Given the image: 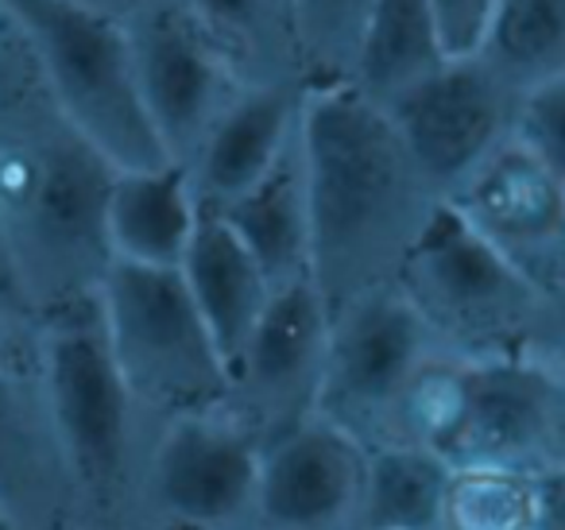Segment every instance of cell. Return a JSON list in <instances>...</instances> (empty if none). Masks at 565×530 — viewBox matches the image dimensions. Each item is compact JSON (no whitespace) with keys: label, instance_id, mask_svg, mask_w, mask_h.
<instances>
[{"label":"cell","instance_id":"cell-1","mask_svg":"<svg viewBox=\"0 0 565 530\" xmlns=\"http://www.w3.org/2000/svg\"><path fill=\"white\" fill-rule=\"evenodd\" d=\"M117 167L66 120L20 28L0 35V236L35 318L97 295L113 267Z\"/></svg>","mask_w":565,"mask_h":530},{"label":"cell","instance_id":"cell-2","mask_svg":"<svg viewBox=\"0 0 565 530\" xmlns=\"http://www.w3.org/2000/svg\"><path fill=\"white\" fill-rule=\"evenodd\" d=\"M299 136L310 194V279L333 314L369 290L392 287L441 198L392 117L353 86L307 89Z\"/></svg>","mask_w":565,"mask_h":530},{"label":"cell","instance_id":"cell-3","mask_svg":"<svg viewBox=\"0 0 565 530\" xmlns=\"http://www.w3.org/2000/svg\"><path fill=\"white\" fill-rule=\"evenodd\" d=\"M40 364L78 530H132L136 488L159 422L136 403L113 360L97 295L43 314Z\"/></svg>","mask_w":565,"mask_h":530},{"label":"cell","instance_id":"cell-4","mask_svg":"<svg viewBox=\"0 0 565 530\" xmlns=\"http://www.w3.org/2000/svg\"><path fill=\"white\" fill-rule=\"evenodd\" d=\"M0 4L24 35L66 120L117 171L171 163L143 109L125 20L78 9L71 0H0Z\"/></svg>","mask_w":565,"mask_h":530},{"label":"cell","instance_id":"cell-5","mask_svg":"<svg viewBox=\"0 0 565 530\" xmlns=\"http://www.w3.org/2000/svg\"><path fill=\"white\" fill-rule=\"evenodd\" d=\"M395 287L415 306L438 349L477 364L523 357L542 310V290L446 202L403 259Z\"/></svg>","mask_w":565,"mask_h":530},{"label":"cell","instance_id":"cell-6","mask_svg":"<svg viewBox=\"0 0 565 530\" xmlns=\"http://www.w3.org/2000/svg\"><path fill=\"white\" fill-rule=\"evenodd\" d=\"M105 337L136 403L156 422L225 406L228 368L179 267L120 264L97 287Z\"/></svg>","mask_w":565,"mask_h":530},{"label":"cell","instance_id":"cell-7","mask_svg":"<svg viewBox=\"0 0 565 530\" xmlns=\"http://www.w3.org/2000/svg\"><path fill=\"white\" fill-rule=\"evenodd\" d=\"M264 445L225 411L156 426L136 488L132 530H248Z\"/></svg>","mask_w":565,"mask_h":530},{"label":"cell","instance_id":"cell-8","mask_svg":"<svg viewBox=\"0 0 565 530\" xmlns=\"http://www.w3.org/2000/svg\"><path fill=\"white\" fill-rule=\"evenodd\" d=\"M523 97L488 59L469 51L449 55L384 113L430 190L449 202L515 136Z\"/></svg>","mask_w":565,"mask_h":530},{"label":"cell","instance_id":"cell-9","mask_svg":"<svg viewBox=\"0 0 565 530\" xmlns=\"http://www.w3.org/2000/svg\"><path fill=\"white\" fill-rule=\"evenodd\" d=\"M438 341L399 287H380L330 314L318 418L353 434L364 449L387 442L403 388Z\"/></svg>","mask_w":565,"mask_h":530},{"label":"cell","instance_id":"cell-10","mask_svg":"<svg viewBox=\"0 0 565 530\" xmlns=\"http://www.w3.org/2000/svg\"><path fill=\"white\" fill-rule=\"evenodd\" d=\"M330 349V306L315 279L279 287L259 326L228 364L225 411L256 437L271 445L318 414Z\"/></svg>","mask_w":565,"mask_h":530},{"label":"cell","instance_id":"cell-11","mask_svg":"<svg viewBox=\"0 0 565 530\" xmlns=\"http://www.w3.org/2000/svg\"><path fill=\"white\" fill-rule=\"evenodd\" d=\"M125 32L159 148L171 163H186L241 82L186 0H140V9L125 20Z\"/></svg>","mask_w":565,"mask_h":530},{"label":"cell","instance_id":"cell-12","mask_svg":"<svg viewBox=\"0 0 565 530\" xmlns=\"http://www.w3.org/2000/svg\"><path fill=\"white\" fill-rule=\"evenodd\" d=\"M0 499L24 530H78L51 430L40 321L0 314Z\"/></svg>","mask_w":565,"mask_h":530},{"label":"cell","instance_id":"cell-13","mask_svg":"<svg viewBox=\"0 0 565 530\" xmlns=\"http://www.w3.org/2000/svg\"><path fill=\"white\" fill-rule=\"evenodd\" d=\"M446 205L542 295L565 279V182L519 132Z\"/></svg>","mask_w":565,"mask_h":530},{"label":"cell","instance_id":"cell-14","mask_svg":"<svg viewBox=\"0 0 565 530\" xmlns=\"http://www.w3.org/2000/svg\"><path fill=\"white\" fill-rule=\"evenodd\" d=\"M369 449L326 418L264 445L248 530H356Z\"/></svg>","mask_w":565,"mask_h":530},{"label":"cell","instance_id":"cell-15","mask_svg":"<svg viewBox=\"0 0 565 530\" xmlns=\"http://www.w3.org/2000/svg\"><path fill=\"white\" fill-rule=\"evenodd\" d=\"M449 465H500L526 476L565 468V375L534 357L477 364L469 426Z\"/></svg>","mask_w":565,"mask_h":530},{"label":"cell","instance_id":"cell-16","mask_svg":"<svg viewBox=\"0 0 565 530\" xmlns=\"http://www.w3.org/2000/svg\"><path fill=\"white\" fill-rule=\"evenodd\" d=\"M307 86H241L205 140L186 159V179L202 213H225L259 174L291 148L302 125Z\"/></svg>","mask_w":565,"mask_h":530},{"label":"cell","instance_id":"cell-17","mask_svg":"<svg viewBox=\"0 0 565 530\" xmlns=\"http://www.w3.org/2000/svg\"><path fill=\"white\" fill-rule=\"evenodd\" d=\"M217 218L252 252L271 290L310 279V194L302 136H295L291 148L259 174V182H252Z\"/></svg>","mask_w":565,"mask_h":530},{"label":"cell","instance_id":"cell-18","mask_svg":"<svg viewBox=\"0 0 565 530\" xmlns=\"http://www.w3.org/2000/svg\"><path fill=\"white\" fill-rule=\"evenodd\" d=\"M179 275L228 368L252 337V329L259 326V318H264L267 303L275 295L271 283L259 272L252 252L236 241L233 229L213 213L198 218Z\"/></svg>","mask_w":565,"mask_h":530},{"label":"cell","instance_id":"cell-19","mask_svg":"<svg viewBox=\"0 0 565 530\" xmlns=\"http://www.w3.org/2000/svg\"><path fill=\"white\" fill-rule=\"evenodd\" d=\"M198 218L202 210L182 163L117 171L105 213L113 259L140 267H179Z\"/></svg>","mask_w":565,"mask_h":530},{"label":"cell","instance_id":"cell-20","mask_svg":"<svg viewBox=\"0 0 565 530\" xmlns=\"http://www.w3.org/2000/svg\"><path fill=\"white\" fill-rule=\"evenodd\" d=\"M449 59L430 0H376L345 86L387 109Z\"/></svg>","mask_w":565,"mask_h":530},{"label":"cell","instance_id":"cell-21","mask_svg":"<svg viewBox=\"0 0 565 530\" xmlns=\"http://www.w3.org/2000/svg\"><path fill=\"white\" fill-rule=\"evenodd\" d=\"M241 86H302L291 0H186Z\"/></svg>","mask_w":565,"mask_h":530},{"label":"cell","instance_id":"cell-22","mask_svg":"<svg viewBox=\"0 0 565 530\" xmlns=\"http://www.w3.org/2000/svg\"><path fill=\"white\" fill-rule=\"evenodd\" d=\"M477 395V360L434 349L403 388L384 445H415L454 460Z\"/></svg>","mask_w":565,"mask_h":530},{"label":"cell","instance_id":"cell-23","mask_svg":"<svg viewBox=\"0 0 565 530\" xmlns=\"http://www.w3.org/2000/svg\"><path fill=\"white\" fill-rule=\"evenodd\" d=\"M449 460L415 445H372L356 530H438Z\"/></svg>","mask_w":565,"mask_h":530},{"label":"cell","instance_id":"cell-24","mask_svg":"<svg viewBox=\"0 0 565 530\" xmlns=\"http://www.w3.org/2000/svg\"><path fill=\"white\" fill-rule=\"evenodd\" d=\"M477 55L523 94L565 78V0H495Z\"/></svg>","mask_w":565,"mask_h":530},{"label":"cell","instance_id":"cell-25","mask_svg":"<svg viewBox=\"0 0 565 530\" xmlns=\"http://www.w3.org/2000/svg\"><path fill=\"white\" fill-rule=\"evenodd\" d=\"M539 476L500 465H454L441 496L438 530H534Z\"/></svg>","mask_w":565,"mask_h":530},{"label":"cell","instance_id":"cell-26","mask_svg":"<svg viewBox=\"0 0 565 530\" xmlns=\"http://www.w3.org/2000/svg\"><path fill=\"white\" fill-rule=\"evenodd\" d=\"M302 86H345L376 0H291Z\"/></svg>","mask_w":565,"mask_h":530},{"label":"cell","instance_id":"cell-27","mask_svg":"<svg viewBox=\"0 0 565 530\" xmlns=\"http://www.w3.org/2000/svg\"><path fill=\"white\" fill-rule=\"evenodd\" d=\"M519 136L546 159V167L565 182V78L531 89L519 109Z\"/></svg>","mask_w":565,"mask_h":530},{"label":"cell","instance_id":"cell-28","mask_svg":"<svg viewBox=\"0 0 565 530\" xmlns=\"http://www.w3.org/2000/svg\"><path fill=\"white\" fill-rule=\"evenodd\" d=\"M430 4L449 55H469L480 47L495 0H430Z\"/></svg>","mask_w":565,"mask_h":530},{"label":"cell","instance_id":"cell-29","mask_svg":"<svg viewBox=\"0 0 565 530\" xmlns=\"http://www.w3.org/2000/svg\"><path fill=\"white\" fill-rule=\"evenodd\" d=\"M523 357H534L539 364L554 368L557 375H565V279L554 290L542 295V310H539V326L534 337L526 344Z\"/></svg>","mask_w":565,"mask_h":530},{"label":"cell","instance_id":"cell-30","mask_svg":"<svg viewBox=\"0 0 565 530\" xmlns=\"http://www.w3.org/2000/svg\"><path fill=\"white\" fill-rule=\"evenodd\" d=\"M534 530H565V468L539 476V527Z\"/></svg>","mask_w":565,"mask_h":530},{"label":"cell","instance_id":"cell-31","mask_svg":"<svg viewBox=\"0 0 565 530\" xmlns=\"http://www.w3.org/2000/svg\"><path fill=\"white\" fill-rule=\"evenodd\" d=\"M0 314H12V318H28V321H40L28 303L24 287L17 279V267H12V256L4 248V236H0Z\"/></svg>","mask_w":565,"mask_h":530},{"label":"cell","instance_id":"cell-32","mask_svg":"<svg viewBox=\"0 0 565 530\" xmlns=\"http://www.w3.org/2000/svg\"><path fill=\"white\" fill-rule=\"evenodd\" d=\"M78 9H89V12H102V17H113V20H128L136 9H140V0H71Z\"/></svg>","mask_w":565,"mask_h":530},{"label":"cell","instance_id":"cell-33","mask_svg":"<svg viewBox=\"0 0 565 530\" xmlns=\"http://www.w3.org/2000/svg\"><path fill=\"white\" fill-rule=\"evenodd\" d=\"M0 530H24V527H20L17 515H12V507L4 504V499H0Z\"/></svg>","mask_w":565,"mask_h":530},{"label":"cell","instance_id":"cell-34","mask_svg":"<svg viewBox=\"0 0 565 530\" xmlns=\"http://www.w3.org/2000/svg\"><path fill=\"white\" fill-rule=\"evenodd\" d=\"M4 24H9V12H4V4H0V35H4Z\"/></svg>","mask_w":565,"mask_h":530}]
</instances>
